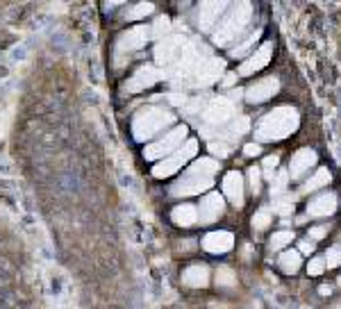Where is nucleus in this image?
<instances>
[{"mask_svg": "<svg viewBox=\"0 0 341 309\" xmlns=\"http://www.w3.org/2000/svg\"><path fill=\"white\" fill-rule=\"evenodd\" d=\"M300 125V116L293 107H277L273 112H268L262 121L257 123L255 128V139L259 143H268V141H280V139H287L289 134H293Z\"/></svg>", "mask_w": 341, "mask_h": 309, "instance_id": "f257e3e1", "label": "nucleus"}, {"mask_svg": "<svg viewBox=\"0 0 341 309\" xmlns=\"http://www.w3.org/2000/svg\"><path fill=\"white\" fill-rule=\"evenodd\" d=\"M252 19V5L250 3H237V5L230 7L225 16L218 21L216 30H214V44L216 46H227L230 41L239 39L241 32L248 28Z\"/></svg>", "mask_w": 341, "mask_h": 309, "instance_id": "f03ea898", "label": "nucleus"}, {"mask_svg": "<svg viewBox=\"0 0 341 309\" xmlns=\"http://www.w3.org/2000/svg\"><path fill=\"white\" fill-rule=\"evenodd\" d=\"M175 116L171 112H164V109L157 107H146L134 116L132 121V134L137 141H148L153 139L157 132H162L166 125H173Z\"/></svg>", "mask_w": 341, "mask_h": 309, "instance_id": "7ed1b4c3", "label": "nucleus"}, {"mask_svg": "<svg viewBox=\"0 0 341 309\" xmlns=\"http://www.w3.org/2000/svg\"><path fill=\"white\" fill-rule=\"evenodd\" d=\"M184 141H187V125H178V128L168 130L162 139H157L153 146H146L144 155H146V159H150V162L166 159L168 155H173Z\"/></svg>", "mask_w": 341, "mask_h": 309, "instance_id": "20e7f679", "label": "nucleus"}, {"mask_svg": "<svg viewBox=\"0 0 341 309\" xmlns=\"http://www.w3.org/2000/svg\"><path fill=\"white\" fill-rule=\"evenodd\" d=\"M196 152H198V141L196 139H187V141L173 152V155H168L166 159H162L159 164H155L153 175L155 177H171L173 173H178L189 159L196 157Z\"/></svg>", "mask_w": 341, "mask_h": 309, "instance_id": "39448f33", "label": "nucleus"}, {"mask_svg": "<svg viewBox=\"0 0 341 309\" xmlns=\"http://www.w3.org/2000/svg\"><path fill=\"white\" fill-rule=\"evenodd\" d=\"M223 69H225L223 59L205 57V59H200L196 69L187 75V84H191V87H209V84H214V82L221 80Z\"/></svg>", "mask_w": 341, "mask_h": 309, "instance_id": "423d86ee", "label": "nucleus"}, {"mask_svg": "<svg viewBox=\"0 0 341 309\" xmlns=\"http://www.w3.org/2000/svg\"><path fill=\"white\" fill-rule=\"evenodd\" d=\"M234 112H237V109H234L232 98L218 96V98H214L207 107H203V123L207 125V128L221 130L223 125H227V123L234 118Z\"/></svg>", "mask_w": 341, "mask_h": 309, "instance_id": "0eeeda50", "label": "nucleus"}, {"mask_svg": "<svg viewBox=\"0 0 341 309\" xmlns=\"http://www.w3.org/2000/svg\"><path fill=\"white\" fill-rule=\"evenodd\" d=\"M148 37H150V28H146V25H139V28H132V30H128V32H123V35L119 37V41H116V64L121 66L125 55L144 48Z\"/></svg>", "mask_w": 341, "mask_h": 309, "instance_id": "6e6552de", "label": "nucleus"}, {"mask_svg": "<svg viewBox=\"0 0 341 309\" xmlns=\"http://www.w3.org/2000/svg\"><path fill=\"white\" fill-rule=\"evenodd\" d=\"M189 39L182 35H171V37H164L162 41L157 44L155 48V59H157V64H164V66H173L175 62L180 59L182 50L187 48Z\"/></svg>", "mask_w": 341, "mask_h": 309, "instance_id": "1a4fd4ad", "label": "nucleus"}, {"mask_svg": "<svg viewBox=\"0 0 341 309\" xmlns=\"http://www.w3.org/2000/svg\"><path fill=\"white\" fill-rule=\"evenodd\" d=\"M214 184V177H203V175H196V173L187 171L173 187H171V193L175 198H187V196H198V193L207 191L209 187Z\"/></svg>", "mask_w": 341, "mask_h": 309, "instance_id": "9d476101", "label": "nucleus"}, {"mask_svg": "<svg viewBox=\"0 0 341 309\" xmlns=\"http://www.w3.org/2000/svg\"><path fill=\"white\" fill-rule=\"evenodd\" d=\"M277 91H280V80H277L275 75H271V78H262V80H257L255 84H250V87L246 89V100L250 105H259V103L271 100Z\"/></svg>", "mask_w": 341, "mask_h": 309, "instance_id": "9b49d317", "label": "nucleus"}, {"mask_svg": "<svg viewBox=\"0 0 341 309\" xmlns=\"http://www.w3.org/2000/svg\"><path fill=\"white\" fill-rule=\"evenodd\" d=\"M162 78H164V73H162V71H157L155 66H141V69H139L137 73H134L132 78L128 80L125 89H128L130 94H137V91H146V89H150L153 84H157Z\"/></svg>", "mask_w": 341, "mask_h": 309, "instance_id": "f8f14e48", "label": "nucleus"}, {"mask_svg": "<svg viewBox=\"0 0 341 309\" xmlns=\"http://www.w3.org/2000/svg\"><path fill=\"white\" fill-rule=\"evenodd\" d=\"M223 207H225V200H223L221 193H209L200 200V205L196 207L198 209V221L203 223V225H209L223 214Z\"/></svg>", "mask_w": 341, "mask_h": 309, "instance_id": "ddd939ff", "label": "nucleus"}, {"mask_svg": "<svg viewBox=\"0 0 341 309\" xmlns=\"http://www.w3.org/2000/svg\"><path fill=\"white\" fill-rule=\"evenodd\" d=\"M271 57H273V44L266 41V44H262L255 53H250V57L239 66V75H252V73H257V71H262L264 66L271 62Z\"/></svg>", "mask_w": 341, "mask_h": 309, "instance_id": "4468645a", "label": "nucleus"}, {"mask_svg": "<svg viewBox=\"0 0 341 309\" xmlns=\"http://www.w3.org/2000/svg\"><path fill=\"white\" fill-rule=\"evenodd\" d=\"M225 10H227L225 0H207V3H200V7H198V25H200V30H212V25L221 19Z\"/></svg>", "mask_w": 341, "mask_h": 309, "instance_id": "2eb2a0df", "label": "nucleus"}, {"mask_svg": "<svg viewBox=\"0 0 341 309\" xmlns=\"http://www.w3.org/2000/svg\"><path fill=\"white\" fill-rule=\"evenodd\" d=\"M336 205H339L336 193H321V196L311 198L307 202V216H311V218H325V216L334 214Z\"/></svg>", "mask_w": 341, "mask_h": 309, "instance_id": "dca6fc26", "label": "nucleus"}, {"mask_svg": "<svg viewBox=\"0 0 341 309\" xmlns=\"http://www.w3.org/2000/svg\"><path fill=\"white\" fill-rule=\"evenodd\" d=\"M203 248L207 252H212V255H223V252L232 250V248H234L232 232H225V230L209 232V234L203 239Z\"/></svg>", "mask_w": 341, "mask_h": 309, "instance_id": "f3484780", "label": "nucleus"}, {"mask_svg": "<svg viewBox=\"0 0 341 309\" xmlns=\"http://www.w3.org/2000/svg\"><path fill=\"white\" fill-rule=\"evenodd\" d=\"M316 159H318L316 152L311 150V148H300V150L291 157V164H289V175H291L293 180H300V177L305 175L314 164H316Z\"/></svg>", "mask_w": 341, "mask_h": 309, "instance_id": "a211bd4d", "label": "nucleus"}, {"mask_svg": "<svg viewBox=\"0 0 341 309\" xmlns=\"http://www.w3.org/2000/svg\"><path fill=\"white\" fill-rule=\"evenodd\" d=\"M223 193L234 207L243 205V175L239 171H230L223 177Z\"/></svg>", "mask_w": 341, "mask_h": 309, "instance_id": "6ab92c4d", "label": "nucleus"}, {"mask_svg": "<svg viewBox=\"0 0 341 309\" xmlns=\"http://www.w3.org/2000/svg\"><path fill=\"white\" fill-rule=\"evenodd\" d=\"M246 132H250V118H248V116H239V118H234L227 128L218 130L216 139H218V141L230 143V146H234V143H237Z\"/></svg>", "mask_w": 341, "mask_h": 309, "instance_id": "aec40b11", "label": "nucleus"}, {"mask_svg": "<svg viewBox=\"0 0 341 309\" xmlns=\"http://www.w3.org/2000/svg\"><path fill=\"white\" fill-rule=\"evenodd\" d=\"M207 282H209V268L205 264H193L182 273V284L191 286V289L207 286Z\"/></svg>", "mask_w": 341, "mask_h": 309, "instance_id": "412c9836", "label": "nucleus"}, {"mask_svg": "<svg viewBox=\"0 0 341 309\" xmlns=\"http://www.w3.org/2000/svg\"><path fill=\"white\" fill-rule=\"evenodd\" d=\"M171 218H173L175 225L189 227V225H193V223H198V209L193 205H189V202H184V205H178L171 211Z\"/></svg>", "mask_w": 341, "mask_h": 309, "instance_id": "4be33fe9", "label": "nucleus"}, {"mask_svg": "<svg viewBox=\"0 0 341 309\" xmlns=\"http://www.w3.org/2000/svg\"><path fill=\"white\" fill-rule=\"evenodd\" d=\"M277 264H280V268L284 270V273L293 275V273H298V270H300L302 255H300L298 250H284V252L280 255V259H277Z\"/></svg>", "mask_w": 341, "mask_h": 309, "instance_id": "5701e85b", "label": "nucleus"}, {"mask_svg": "<svg viewBox=\"0 0 341 309\" xmlns=\"http://www.w3.org/2000/svg\"><path fill=\"white\" fill-rule=\"evenodd\" d=\"M330 180H332L330 171H327V168H318V171L314 173V175H311L309 180H307L305 184L300 187V193H311V191H316V189H323Z\"/></svg>", "mask_w": 341, "mask_h": 309, "instance_id": "b1692460", "label": "nucleus"}, {"mask_svg": "<svg viewBox=\"0 0 341 309\" xmlns=\"http://www.w3.org/2000/svg\"><path fill=\"white\" fill-rule=\"evenodd\" d=\"M293 200H296L293 193H284V196L273 198V211L280 214L282 218H287V216H291V211H293Z\"/></svg>", "mask_w": 341, "mask_h": 309, "instance_id": "393cba45", "label": "nucleus"}, {"mask_svg": "<svg viewBox=\"0 0 341 309\" xmlns=\"http://www.w3.org/2000/svg\"><path fill=\"white\" fill-rule=\"evenodd\" d=\"M259 37H262V30H255V32H252V35L248 37V39H243L241 44L234 46V48L230 50V55H232L234 59H237V57H246V55H250L252 46H255V44L259 41Z\"/></svg>", "mask_w": 341, "mask_h": 309, "instance_id": "a878e982", "label": "nucleus"}, {"mask_svg": "<svg viewBox=\"0 0 341 309\" xmlns=\"http://www.w3.org/2000/svg\"><path fill=\"white\" fill-rule=\"evenodd\" d=\"M287 187H289V171H280L275 175V180L271 182V198L284 196V193H287Z\"/></svg>", "mask_w": 341, "mask_h": 309, "instance_id": "bb28decb", "label": "nucleus"}, {"mask_svg": "<svg viewBox=\"0 0 341 309\" xmlns=\"http://www.w3.org/2000/svg\"><path fill=\"white\" fill-rule=\"evenodd\" d=\"M291 241H293V232L291 230H280V232H275V234L271 236L268 248H271V250H282V248H287Z\"/></svg>", "mask_w": 341, "mask_h": 309, "instance_id": "cd10ccee", "label": "nucleus"}, {"mask_svg": "<svg viewBox=\"0 0 341 309\" xmlns=\"http://www.w3.org/2000/svg\"><path fill=\"white\" fill-rule=\"evenodd\" d=\"M271 221H273L271 209H268V207H264V209H259L257 214L252 216V230H255V232L266 230V227L271 225Z\"/></svg>", "mask_w": 341, "mask_h": 309, "instance_id": "c85d7f7f", "label": "nucleus"}, {"mask_svg": "<svg viewBox=\"0 0 341 309\" xmlns=\"http://www.w3.org/2000/svg\"><path fill=\"white\" fill-rule=\"evenodd\" d=\"M216 284L218 286H234L237 284V275L227 268V266H221L216 273Z\"/></svg>", "mask_w": 341, "mask_h": 309, "instance_id": "c756f323", "label": "nucleus"}, {"mask_svg": "<svg viewBox=\"0 0 341 309\" xmlns=\"http://www.w3.org/2000/svg\"><path fill=\"white\" fill-rule=\"evenodd\" d=\"M209 152H212L214 157L223 159V157H227V155L232 152V146L225 143V141H218V139H212V141H209Z\"/></svg>", "mask_w": 341, "mask_h": 309, "instance_id": "7c9ffc66", "label": "nucleus"}, {"mask_svg": "<svg viewBox=\"0 0 341 309\" xmlns=\"http://www.w3.org/2000/svg\"><path fill=\"white\" fill-rule=\"evenodd\" d=\"M155 7L150 5V3H141V5H134L128 10V19L130 21H137V19H146L148 14H153Z\"/></svg>", "mask_w": 341, "mask_h": 309, "instance_id": "2f4dec72", "label": "nucleus"}, {"mask_svg": "<svg viewBox=\"0 0 341 309\" xmlns=\"http://www.w3.org/2000/svg\"><path fill=\"white\" fill-rule=\"evenodd\" d=\"M168 30H171V21H168L166 16H164V19H157V21H155V25L150 28V35L157 37V39L162 41L164 37H168Z\"/></svg>", "mask_w": 341, "mask_h": 309, "instance_id": "473e14b6", "label": "nucleus"}, {"mask_svg": "<svg viewBox=\"0 0 341 309\" xmlns=\"http://www.w3.org/2000/svg\"><path fill=\"white\" fill-rule=\"evenodd\" d=\"M323 261H325V268H336V266H341V245H332L330 250L325 252Z\"/></svg>", "mask_w": 341, "mask_h": 309, "instance_id": "72a5a7b5", "label": "nucleus"}, {"mask_svg": "<svg viewBox=\"0 0 341 309\" xmlns=\"http://www.w3.org/2000/svg\"><path fill=\"white\" fill-rule=\"evenodd\" d=\"M248 184H250L252 196H257V193L262 191V173H259V168L252 166L250 171H248Z\"/></svg>", "mask_w": 341, "mask_h": 309, "instance_id": "f704fd0d", "label": "nucleus"}, {"mask_svg": "<svg viewBox=\"0 0 341 309\" xmlns=\"http://www.w3.org/2000/svg\"><path fill=\"white\" fill-rule=\"evenodd\" d=\"M307 273H309V275H321V273H325V261H323V257H314V259L307 264Z\"/></svg>", "mask_w": 341, "mask_h": 309, "instance_id": "c9c22d12", "label": "nucleus"}, {"mask_svg": "<svg viewBox=\"0 0 341 309\" xmlns=\"http://www.w3.org/2000/svg\"><path fill=\"white\" fill-rule=\"evenodd\" d=\"M277 155H268L266 159H264V175H266V180H271L273 182V171L277 168Z\"/></svg>", "mask_w": 341, "mask_h": 309, "instance_id": "e433bc0d", "label": "nucleus"}, {"mask_svg": "<svg viewBox=\"0 0 341 309\" xmlns=\"http://www.w3.org/2000/svg\"><path fill=\"white\" fill-rule=\"evenodd\" d=\"M314 250H316V245H314V241H309V239L298 243V252H300V255H311Z\"/></svg>", "mask_w": 341, "mask_h": 309, "instance_id": "4c0bfd02", "label": "nucleus"}, {"mask_svg": "<svg viewBox=\"0 0 341 309\" xmlns=\"http://www.w3.org/2000/svg\"><path fill=\"white\" fill-rule=\"evenodd\" d=\"M259 152H262L259 143H246V146H243V155H246V157H257Z\"/></svg>", "mask_w": 341, "mask_h": 309, "instance_id": "58836bf2", "label": "nucleus"}, {"mask_svg": "<svg viewBox=\"0 0 341 309\" xmlns=\"http://www.w3.org/2000/svg\"><path fill=\"white\" fill-rule=\"evenodd\" d=\"M325 234H327V227H325V225H316V227H311V230H309V236H311L314 241L323 239Z\"/></svg>", "mask_w": 341, "mask_h": 309, "instance_id": "ea45409f", "label": "nucleus"}, {"mask_svg": "<svg viewBox=\"0 0 341 309\" xmlns=\"http://www.w3.org/2000/svg\"><path fill=\"white\" fill-rule=\"evenodd\" d=\"M234 82H237V73H230V75H225V80H223V84H225V87H232Z\"/></svg>", "mask_w": 341, "mask_h": 309, "instance_id": "a19ab883", "label": "nucleus"}, {"mask_svg": "<svg viewBox=\"0 0 341 309\" xmlns=\"http://www.w3.org/2000/svg\"><path fill=\"white\" fill-rule=\"evenodd\" d=\"M318 291H321V295H330V293H332V289H330V286H327V284H323Z\"/></svg>", "mask_w": 341, "mask_h": 309, "instance_id": "79ce46f5", "label": "nucleus"}, {"mask_svg": "<svg viewBox=\"0 0 341 309\" xmlns=\"http://www.w3.org/2000/svg\"><path fill=\"white\" fill-rule=\"evenodd\" d=\"M307 221V216H298V218H296V223H298V225H302V223H305Z\"/></svg>", "mask_w": 341, "mask_h": 309, "instance_id": "37998d69", "label": "nucleus"}, {"mask_svg": "<svg viewBox=\"0 0 341 309\" xmlns=\"http://www.w3.org/2000/svg\"><path fill=\"white\" fill-rule=\"evenodd\" d=\"M339 284H341V277H339Z\"/></svg>", "mask_w": 341, "mask_h": 309, "instance_id": "c03bdc74", "label": "nucleus"}]
</instances>
